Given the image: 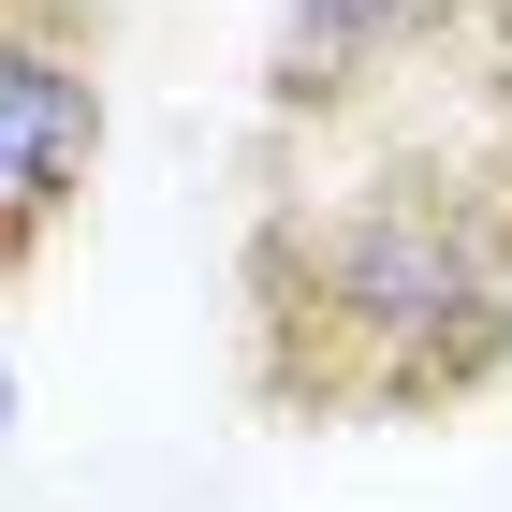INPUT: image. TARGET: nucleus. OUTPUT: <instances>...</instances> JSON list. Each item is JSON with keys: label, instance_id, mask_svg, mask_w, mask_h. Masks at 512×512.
Returning a JSON list of instances; mask_svg holds the SVG:
<instances>
[{"label": "nucleus", "instance_id": "obj_2", "mask_svg": "<svg viewBox=\"0 0 512 512\" xmlns=\"http://www.w3.org/2000/svg\"><path fill=\"white\" fill-rule=\"evenodd\" d=\"M103 15L88 0H0V293L74 235L103 191Z\"/></svg>", "mask_w": 512, "mask_h": 512}, {"label": "nucleus", "instance_id": "obj_4", "mask_svg": "<svg viewBox=\"0 0 512 512\" xmlns=\"http://www.w3.org/2000/svg\"><path fill=\"white\" fill-rule=\"evenodd\" d=\"M0 410H15V381H0Z\"/></svg>", "mask_w": 512, "mask_h": 512}, {"label": "nucleus", "instance_id": "obj_3", "mask_svg": "<svg viewBox=\"0 0 512 512\" xmlns=\"http://www.w3.org/2000/svg\"><path fill=\"white\" fill-rule=\"evenodd\" d=\"M425 44H439V59H498V74H512V0H425Z\"/></svg>", "mask_w": 512, "mask_h": 512}, {"label": "nucleus", "instance_id": "obj_1", "mask_svg": "<svg viewBox=\"0 0 512 512\" xmlns=\"http://www.w3.org/2000/svg\"><path fill=\"white\" fill-rule=\"evenodd\" d=\"M293 176L249 220V381L308 425H425L512 366V74L469 59L454 103L278 132Z\"/></svg>", "mask_w": 512, "mask_h": 512}]
</instances>
